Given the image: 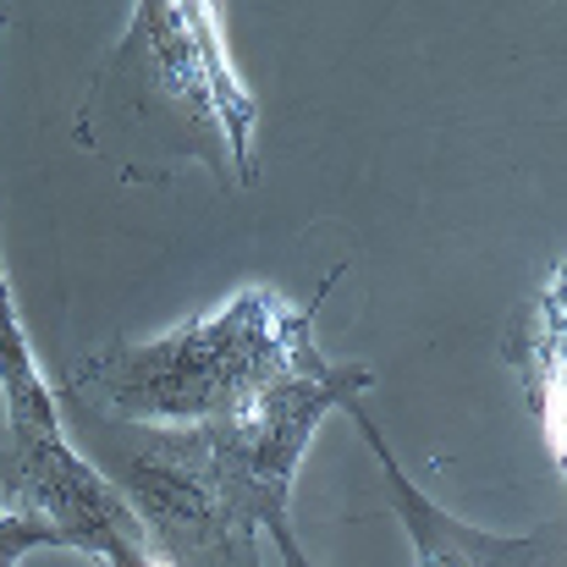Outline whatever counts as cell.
<instances>
[{
    "label": "cell",
    "instance_id": "6da1fadb",
    "mask_svg": "<svg viewBox=\"0 0 567 567\" xmlns=\"http://www.w3.org/2000/svg\"><path fill=\"white\" fill-rule=\"evenodd\" d=\"M259 105L226 61L215 6L138 0L127 33L94 66L72 138L122 183H172L198 166L226 193L254 188Z\"/></svg>",
    "mask_w": 567,
    "mask_h": 567
},
{
    "label": "cell",
    "instance_id": "7a4b0ae2",
    "mask_svg": "<svg viewBox=\"0 0 567 567\" xmlns=\"http://www.w3.org/2000/svg\"><path fill=\"white\" fill-rule=\"evenodd\" d=\"M342 270L348 265H337L303 303H292L281 287H243L215 315L188 320L155 342H111L72 370L66 402L94 419L144 430L220 424L270 380L320 359L315 320Z\"/></svg>",
    "mask_w": 567,
    "mask_h": 567
},
{
    "label": "cell",
    "instance_id": "3957f363",
    "mask_svg": "<svg viewBox=\"0 0 567 567\" xmlns=\"http://www.w3.org/2000/svg\"><path fill=\"white\" fill-rule=\"evenodd\" d=\"M370 385H375V370H364V364L309 359L303 370L270 380L248 408H237L231 419L215 424L248 535H270V546L287 557V567H309V557L298 551V535H292V513H287L303 452H309L315 430L326 424V413H342Z\"/></svg>",
    "mask_w": 567,
    "mask_h": 567
},
{
    "label": "cell",
    "instance_id": "277c9868",
    "mask_svg": "<svg viewBox=\"0 0 567 567\" xmlns=\"http://www.w3.org/2000/svg\"><path fill=\"white\" fill-rule=\"evenodd\" d=\"M0 507L44 518L61 546L100 563L122 540H138L144 524L111 474L72 452L61 419L55 424H0Z\"/></svg>",
    "mask_w": 567,
    "mask_h": 567
},
{
    "label": "cell",
    "instance_id": "5b68a950",
    "mask_svg": "<svg viewBox=\"0 0 567 567\" xmlns=\"http://www.w3.org/2000/svg\"><path fill=\"white\" fill-rule=\"evenodd\" d=\"M353 424H359V435L370 441V452H375L380 463V480H385V491H391V513L402 518V529H408V546H413V563L419 567H563V540L557 535H491V529H474V524H463V518H452L441 502H430L408 474H402V463H396V452L385 446V435H380V424L370 419V408H364V396L359 402H348L342 408Z\"/></svg>",
    "mask_w": 567,
    "mask_h": 567
},
{
    "label": "cell",
    "instance_id": "8992f818",
    "mask_svg": "<svg viewBox=\"0 0 567 567\" xmlns=\"http://www.w3.org/2000/svg\"><path fill=\"white\" fill-rule=\"evenodd\" d=\"M507 370H518L524 391H529V408L546 430V446H551V463L563 468L567 452V430H563V380H567V287H563V265L551 276V287L524 309V320L507 331V348H502Z\"/></svg>",
    "mask_w": 567,
    "mask_h": 567
},
{
    "label": "cell",
    "instance_id": "52a82bcc",
    "mask_svg": "<svg viewBox=\"0 0 567 567\" xmlns=\"http://www.w3.org/2000/svg\"><path fill=\"white\" fill-rule=\"evenodd\" d=\"M0 408H6V424H55L61 419V391L44 380L28 337H22L6 259H0Z\"/></svg>",
    "mask_w": 567,
    "mask_h": 567
},
{
    "label": "cell",
    "instance_id": "ba28073f",
    "mask_svg": "<svg viewBox=\"0 0 567 567\" xmlns=\"http://www.w3.org/2000/svg\"><path fill=\"white\" fill-rule=\"evenodd\" d=\"M44 546H61V535L44 518L0 507V567H17L28 551H44Z\"/></svg>",
    "mask_w": 567,
    "mask_h": 567
},
{
    "label": "cell",
    "instance_id": "9c48e42d",
    "mask_svg": "<svg viewBox=\"0 0 567 567\" xmlns=\"http://www.w3.org/2000/svg\"><path fill=\"white\" fill-rule=\"evenodd\" d=\"M100 567H183V563H177V557H166V551L150 540V529H144L138 540H122L116 551H105Z\"/></svg>",
    "mask_w": 567,
    "mask_h": 567
}]
</instances>
